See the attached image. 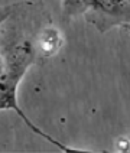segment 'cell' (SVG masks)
I'll return each mask as SVG.
<instances>
[{
  "label": "cell",
  "mask_w": 130,
  "mask_h": 153,
  "mask_svg": "<svg viewBox=\"0 0 130 153\" xmlns=\"http://www.w3.org/2000/svg\"><path fill=\"white\" fill-rule=\"evenodd\" d=\"M36 52L35 45L29 39H22L20 42L10 41L9 43H0V110H13L35 134L46 139L51 145L59 147L62 152H72V149L64 146L56 139L36 127L17 104V85L35 61Z\"/></svg>",
  "instance_id": "1"
},
{
  "label": "cell",
  "mask_w": 130,
  "mask_h": 153,
  "mask_svg": "<svg viewBox=\"0 0 130 153\" xmlns=\"http://www.w3.org/2000/svg\"><path fill=\"white\" fill-rule=\"evenodd\" d=\"M36 43H38V51L41 52V55L52 56L59 51V48L62 46V38H61L59 32L56 29L46 27L41 32Z\"/></svg>",
  "instance_id": "2"
},
{
  "label": "cell",
  "mask_w": 130,
  "mask_h": 153,
  "mask_svg": "<svg viewBox=\"0 0 130 153\" xmlns=\"http://www.w3.org/2000/svg\"><path fill=\"white\" fill-rule=\"evenodd\" d=\"M88 9V0H62V10L65 16H74Z\"/></svg>",
  "instance_id": "3"
},
{
  "label": "cell",
  "mask_w": 130,
  "mask_h": 153,
  "mask_svg": "<svg viewBox=\"0 0 130 153\" xmlns=\"http://www.w3.org/2000/svg\"><path fill=\"white\" fill-rule=\"evenodd\" d=\"M15 12V6H0V27Z\"/></svg>",
  "instance_id": "4"
}]
</instances>
